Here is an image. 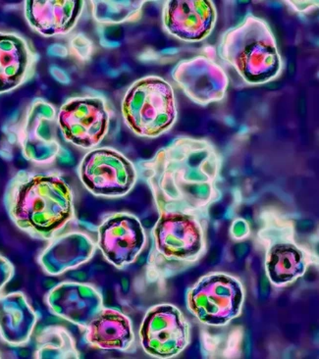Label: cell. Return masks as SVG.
<instances>
[{"mask_svg":"<svg viewBox=\"0 0 319 359\" xmlns=\"http://www.w3.org/2000/svg\"><path fill=\"white\" fill-rule=\"evenodd\" d=\"M218 56L247 85L260 86L279 77L283 61L273 32L265 20L247 15L221 36Z\"/></svg>","mask_w":319,"mask_h":359,"instance_id":"3957f363","label":"cell"},{"mask_svg":"<svg viewBox=\"0 0 319 359\" xmlns=\"http://www.w3.org/2000/svg\"><path fill=\"white\" fill-rule=\"evenodd\" d=\"M85 1H25V18L29 26L44 38L64 36L73 31L85 10Z\"/></svg>","mask_w":319,"mask_h":359,"instance_id":"2e32d148","label":"cell"},{"mask_svg":"<svg viewBox=\"0 0 319 359\" xmlns=\"http://www.w3.org/2000/svg\"><path fill=\"white\" fill-rule=\"evenodd\" d=\"M171 75L186 97L201 107L222 102L229 86L222 66L205 55L181 60Z\"/></svg>","mask_w":319,"mask_h":359,"instance_id":"30bf717a","label":"cell"},{"mask_svg":"<svg viewBox=\"0 0 319 359\" xmlns=\"http://www.w3.org/2000/svg\"><path fill=\"white\" fill-rule=\"evenodd\" d=\"M34 358L77 359L81 355L70 332L62 326L51 325L43 328L36 335Z\"/></svg>","mask_w":319,"mask_h":359,"instance_id":"ffe728a7","label":"cell"},{"mask_svg":"<svg viewBox=\"0 0 319 359\" xmlns=\"http://www.w3.org/2000/svg\"><path fill=\"white\" fill-rule=\"evenodd\" d=\"M267 228L271 245L265 255V270L270 282L276 286L289 284L303 276L308 265V258L303 248L293 241V228L288 221L280 217L279 235L277 215L270 214Z\"/></svg>","mask_w":319,"mask_h":359,"instance_id":"8fae6325","label":"cell"},{"mask_svg":"<svg viewBox=\"0 0 319 359\" xmlns=\"http://www.w3.org/2000/svg\"><path fill=\"white\" fill-rule=\"evenodd\" d=\"M77 172L83 187L103 198L126 196L139 178L136 165L111 147L88 151L79 164Z\"/></svg>","mask_w":319,"mask_h":359,"instance_id":"52a82bcc","label":"cell"},{"mask_svg":"<svg viewBox=\"0 0 319 359\" xmlns=\"http://www.w3.org/2000/svg\"><path fill=\"white\" fill-rule=\"evenodd\" d=\"M46 302L54 316L85 329L103 309L102 292L93 285L63 282L46 294Z\"/></svg>","mask_w":319,"mask_h":359,"instance_id":"5bb4252c","label":"cell"},{"mask_svg":"<svg viewBox=\"0 0 319 359\" xmlns=\"http://www.w3.org/2000/svg\"><path fill=\"white\" fill-rule=\"evenodd\" d=\"M38 319V313L23 292L0 294V338L7 345H27Z\"/></svg>","mask_w":319,"mask_h":359,"instance_id":"ac0fdd59","label":"cell"},{"mask_svg":"<svg viewBox=\"0 0 319 359\" xmlns=\"http://www.w3.org/2000/svg\"><path fill=\"white\" fill-rule=\"evenodd\" d=\"M0 358H1V355H0Z\"/></svg>","mask_w":319,"mask_h":359,"instance_id":"cb8c5ba5","label":"cell"},{"mask_svg":"<svg viewBox=\"0 0 319 359\" xmlns=\"http://www.w3.org/2000/svg\"><path fill=\"white\" fill-rule=\"evenodd\" d=\"M15 268L7 258L0 255V294L4 292L5 286L14 277Z\"/></svg>","mask_w":319,"mask_h":359,"instance_id":"7402d4cb","label":"cell"},{"mask_svg":"<svg viewBox=\"0 0 319 359\" xmlns=\"http://www.w3.org/2000/svg\"><path fill=\"white\" fill-rule=\"evenodd\" d=\"M121 112L125 124L137 136H161L174 126L178 117L173 88L158 76L139 79L125 93Z\"/></svg>","mask_w":319,"mask_h":359,"instance_id":"277c9868","label":"cell"},{"mask_svg":"<svg viewBox=\"0 0 319 359\" xmlns=\"http://www.w3.org/2000/svg\"><path fill=\"white\" fill-rule=\"evenodd\" d=\"M57 128L55 107L44 98L36 97L12 125L9 134L26 161L36 165H49L60 156Z\"/></svg>","mask_w":319,"mask_h":359,"instance_id":"5b68a950","label":"cell"},{"mask_svg":"<svg viewBox=\"0 0 319 359\" xmlns=\"http://www.w3.org/2000/svg\"><path fill=\"white\" fill-rule=\"evenodd\" d=\"M4 203L14 225L36 240H53L76 218L72 189L57 171L17 172Z\"/></svg>","mask_w":319,"mask_h":359,"instance_id":"7a4b0ae2","label":"cell"},{"mask_svg":"<svg viewBox=\"0 0 319 359\" xmlns=\"http://www.w3.org/2000/svg\"><path fill=\"white\" fill-rule=\"evenodd\" d=\"M39 61V54L29 39L16 32L0 31V95L29 82Z\"/></svg>","mask_w":319,"mask_h":359,"instance_id":"9a60e30c","label":"cell"},{"mask_svg":"<svg viewBox=\"0 0 319 359\" xmlns=\"http://www.w3.org/2000/svg\"><path fill=\"white\" fill-rule=\"evenodd\" d=\"M137 174L151 189L158 219H190L208 226L210 209L222 196V157L208 140L179 137L147 161Z\"/></svg>","mask_w":319,"mask_h":359,"instance_id":"6da1fadb","label":"cell"},{"mask_svg":"<svg viewBox=\"0 0 319 359\" xmlns=\"http://www.w3.org/2000/svg\"><path fill=\"white\" fill-rule=\"evenodd\" d=\"M142 348L156 358L180 355L190 343V324L176 306L157 304L147 311L140 328Z\"/></svg>","mask_w":319,"mask_h":359,"instance_id":"9c48e42d","label":"cell"},{"mask_svg":"<svg viewBox=\"0 0 319 359\" xmlns=\"http://www.w3.org/2000/svg\"><path fill=\"white\" fill-rule=\"evenodd\" d=\"M244 287L226 273L201 277L186 292V306L201 323L224 326L242 312Z\"/></svg>","mask_w":319,"mask_h":359,"instance_id":"8992f818","label":"cell"},{"mask_svg":"<svg viewBox=\"0 0 319 359\" xmlns=\"http://www.w3.org/2000/svg\"><path fill=\"white\" fill-rule=\"evenodd\" d=\"M216 21L217 11L210 0H170L164 2L162 9L166 33L186 43H198L210 36Z\"/></svg>","mask_w":319,"mask_h":359,"instance_id":"4fadbf2b","label":"cell"},{"mask_svg":"<svg viewBox=\"0 0 319 359\" xmlns=\"http://www.w3.org/2000/svg\"><path fill=\"white\" fill-rule=\"evenodd\" d=\"M93 18L97 23L103 25H117L134 23L141 19L142 8L146 1H90Z\"/></svg>","mask_w":319,"mask_h":359,"instance_id":"44dd1931","label":"cell"},{"mask_svg":"<svg viewBox=\"0 0 319 359\" xmlns=\"http://www.w3.org/2000/svg\"><path fill=\"white\" fill-rule=\"evenodd\" d=\"M286 4L292 5L296 11L308 12L313 9L314 6H318V1H287Z\"/></svg>","mask_w":319,"mask_h":359,"instance_id":"603a6c76","label":"cell"},{"mask_svg":"<svg viewBox=\"0 0 319 359\" xmlns=\"http://www.w3.org/2000/svg\"><path fill=\"white\" fill-rule=\"evenodd\" d=\"M86 343L104 351H126L135 341L132 322L117 309L103 307L85 328Z\"/></svg>","mask_w":319,"mask_h":359,"instance_id":"d6986e66","label":"cell"},{"mask_svg":"<svg viewBox=\"0 0 319 359\" xmlns=\"http://www.w3.org/2000/svg\"><path fill=\"white\" fill-rule=\"evenodd\" d=\"M97 243L83 232L73 231L56 236L38 258L41 269L49 276H58L92 259Z\"/></svg>","mask_w":319,"mask_h":359,"instance_id":"e0dca14e","label":"cell"},{"mask_svg":"<svg viewBox=\"0 0 319 359\" xmlns=\"http://www.w3.org/2000/svg\"><path fill=\"white\" fill-rule=\"evenodd\" d=\"M110 108L102 95L68 98L57 113L58 128L66 142L83 149H92L107 137Z\"/></svg>","mask_w":319,"mask_h":359,"instance_id":"ba28073f","label":"cell"},{"mask_svg":"<svg viewBox=\"0 0 319 359\" xmlns=\"http://www.w3.org/2000/svg\"><path fill=\"white\" fill-rule=\"evenodd\" d=\"M146 242L141 221L133 214H112L97 228V247L105 259L118 269L136 262Z\"/></svg>","mask_w":319,"mask_h":359,"instance_id":"7c38bea8","label":"cell"}]
</instances>
